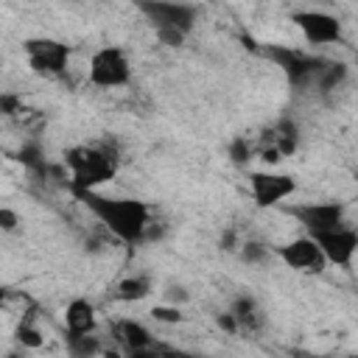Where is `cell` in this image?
<instances>
[{
    "label": "cell",
    "mask_w": 358,
    "mask_h": 358,
    "mask_svg": "<svg viewBox=\"0 0 358 358\" xmlns=\"http://www.w3.org/2000/svg\"><path fill=\"white\" fill-rule=\"evenodd\" d=\"M285 213L308 232V235H319L327 229H336L341 224H347V207L344 201H302V204H291L285 207Z\"/></svg>",
    "instance_id": "9c48e42d"
},
{
    "label": "cell",
    "mask_w": 358,
    "mask_h": 358,
    "mask_svg": "<svg viewBox=\"0 0 358 358\" xmlns=\"http://www.w3.org/2000/svg\"><path fill=\"white\" fill-rule=\"evenodd\" d=\"M64 327L67 336H92L98 327V310L87 296H76L64 308Z\"/></svg>",
    "instance_id": "7c38bea8"
},
{
    "label": "cell",
    "mask_w": 358,
    "mask_h": 358,
    "mask_svg": "<svg viewBox=\"0 0 358 358\" xmlns=\"http://www.w3.org/2000/svg\"><path fill=\"white\" fill-rule=\"evenodd\" d=\"M112 336H115L129 352H145V350L154 347L151 330H148L143 322H137V319H117V322L112 324Z\"/></svg>",
    "instance_id": "4fadbf2b"
},
{
    "label": "cell",
    "mask_w": 358,
    "mask_h": 358,
    "mask_svg": "<svg viewBox=\"0 0 358 358\" xmlns=\"http://www.w3.org/2000/svg\"><path fill=\"white\" fill-rule=\"evenodd\" d=\"M291 25L299 31L305 45H310V48L338 45L344 39L341 17L327 8H296V11H291Z\"/></svg>",
    "instance_id": "52a82bcc"
},
{
    "label": "cell",
    "mask_w": 358,
    "mask_h": 358,
    "mask_svg": "<svg viewBox=\"0 0 358 358\" xmlns=\"http://www.w3.org/2000/svg\"><path fill=\"white\" fill-rule=\"evenodd\" d=\"M215 324H218L221 330H227V333H238V330H241V324H238V319H235V313H232V310L221 313V316L215 319Z\"/></svg>",
    "instance_id": "603a6c76"
},
{
    "label": "cell",
    "mask_w": 358,
    "mask_h": 358,
    "mask_svg": "<svg viewBox=\"0 0 358 358\" xmlns=\"http://www.w3.org/2000/svg\"><path fill=\"white\" fill-rule=\"evenodd\" d=\"M64 168L70 176V190H101L117 176L120 159L109 145L78 143L64 151Z\"/></svg>",
    "instance_id": "7a4b0ae2"
},
{
    "label": "cell",
    "mask_w": 358,
    "mask_h": 358,
    "mask_svg": "<svg viewBox=\"0 0 358 358\" xmlns=\"http://www.w3.org/2000/svg\"><path fill=\"white\" fill-rule=\"evenodd\" d=\"M266 255H268V246H263V243H255V241L243 243V249H241V257H243L246 263H257V260H263Z\"/></svg>",
    "instance_id": "7402d4cb"
},
{
    "label": "cell",
    "mask_w": 358,
    "mask_h": 358,
    "mask_svg": "<svg viewBox=\"0 0 358 358\" xmlns=\"http://www.w3.org/2000/svg\"><path fill=\"white\" fill-rule=\"evenodd\" d=\"M20 224H22V218H20L17 210H11V207H0V229H3V232H17Z\"/></svg>",
    "instance_id": "44dd1931"
},
{
    "label": "cell",
    "mask_w": 358,
    "mask_h": 358,
    "mask_svg": "<svg viewBox=\"0 0 358 358\" xmlns=\"http://www.w3.org/2000/svg\"><path fill=\"white\" fill-rule=\"evenodd\" d=\"M246 187H249V196H252L255 207L271 210V207H282L299 190V179L288 171L255 168V171L246 173Z\"/></svg>",
    "instance_id": "5b68a950"
},
{
    "label": "cell",
    "mask_w": 358,
    "mask_h": 358,
    "mask_svg": "<svg viewBox=\"0 0 358 358\" xmlns=\"http://www.w3.org/2000/svg\"><path fill=\"white\" fill-rule=\"evenodd\" d=\"M232 313H235V319H238V324H241V330L246 327V330H252V327H257L260 322H263V313H260V308H257V302L252 299V296H238L235 302H232V308H229Z\"/></svg>",
    "instance_id": "2e32d148"
},
{
    "label": "cell",
    "mask_w": 358,
    "mask_h": 358,
    "mask_svg": "<svg viewBox=\"0 0 358 358\" xmlns=\"http://www.w3.org/2000/svg\"><path fill=\"white\" fill-rule=\"evenodd\" d=\"M355 182H358V173H355Z\"/></svg>",
    "instance_id": "cb8c5ba5"
},
{
    "label": "cell",
    "mask_w": 358,
    "mask_h": 358,
    "mask_svg": "<svg viewBox=\"0 0 358 358\" xmlns=\"http://www.w3.org/2000/svg\"><path fill=\"white\" fill-rule=\"evenodd\" d=\"M76 199L123 243H140L151 227V207L134 196H109L103 190H73Z\"/></svg>",
    "instance_id": "6da1fadb"
},
{
    "label": "cell",
    "mask_w": 358,
    "mask_h": 358,
    "mask_svg": "<svg viewBox=\"0 0 358 358\" xmlns=\"http://www.w3.org/2000/svg\"><path fill=\"white\" fill-rule=\"evenodd\" d=\"M266 140H268V145L263 143L260 148H274V151H280L282 159H285V157H291V154L299 148V126H296L291 117H280V120L266 131Z\"/></svg>",
    "instance_id": "5bb4252c"
},
{
    "label": "cell",
    "mask_w": 358,
    "mask_h": 358,
    "mask_svg": "<svg viewBox=\"0 0 358 358\" xmlns=\"http://www.w3.org/2000/svg\"><path fill=\"white\" fill-rule=\"evenodd\" d=\"M271 252L277 255V260L285 268H291L296 274H308V277H316L330 266L324 252H322V246L308 232H302V235H296V238H291L285 243H277Z\"/></svg>",
    "instance_id": "ba28073f"
},
{
    "label": "cell",
    "mask_w": 358,
    "mask_h": 358,
    "mask_svg": "<svg viewBox=\"0 0 358 358\" xmlns=\"http://www.w3.org/2000/svg\"><path fill=\"white\" fill-rule=\"evenodd\" d=\"M17 341L22 344V347H31V350H36V347H42V341H45V336L34 327V324H20L17 327Z\"/></svg>",
    "instance_id": "ffe728a7"
},
{
    "label": "cell",
    "mask_w": 358,
    "mask_h": 358,
    "mask_svg": "<svg viewBox=\"0 0 358 358\" xmlns=\"http://www.w3.org/2000/svg\"><path fill=\"white\" fill-rule=\"evenodd\" d=\"M151 316H154L157 322H162V324H179V322L185 319V313H182L176 305H154V308H151Z\"/></svg>",
    "instance_id": "d6986e66"
},
{
    "label": "cell",
    "mask_w": 358,
    "mask_h": 358,
    "mask_svg": "<svg viewBox=\"0 0 358 358\" xmlns=\"http://www.w3.org/2000/svg\"><path fill=\"white\" fill-rule=\"evenodd\" d=\"M137 8L168 48H179L199 22V6L185 0H140Z\"/></svg>",
    "instance_id": "3957f363"
},
{
    "label": "cell",
    "mask_w": 358,
    "mask_h": 358,
    "mask_svg": "<svg viewBox=\"0 0 358 358\" xmlns=\"http://www.w3.org/2000/svg\"><path fill=\"white\" fill-rule=\"evenodd\" d=\"M255 154H257V148H255L252 140H246L243 134H241V137H232L229 145H227V157H229L232 165H246Z\"/></svg>",
    "instance_id": "ac0fdd59"
},
{
    "label": "cell",
    "mask_w": 358,
    "mask_h": 358,
    "mask_svg": "<svg viewBox=\"0 0 358 358\" xmlns=\"http://www.w3.org/2000/svg\"><path fill=\"white\" fill-rule=\"evenodd\" d=\"M316 243L322 246L324 257L330 266L336 268H350L352 260L358 257V229L350 227V224H341L336 229H327V232H319L313 235Z\"/></svg>",
    "instance_id": "8fae6325"
},
{
    "label": "cell",
    "mask_w": 358,
    "mask_h": 358,
    "mask_svg": "<svg viewBox=\"0 0 358 358\" xmlns=\"http://www.w3.org/2000/svg\"><path fill=\"white\" fill-rule=\"evenodd\" d=\"M268 59L285 73V78L294 84V87H308V84H316L319 78V70H322V59H313L302 50H294V48H268L266 50Z\"/></svg>",
    "instance_id": "30bf717a"
},
{
    "label": "cell",
    "mask_w": 358,
    "mask_h": 358,
    "mask_svg": "<svg viewBox=\"0 0 358 358\" xmlns=\"http://www.w3.org/2000/svg\"><path fill=\"white\" fill-rule=\"evenodd\" d=\"M344 76H347V67H344L341 62H324L322 70H319L316 87H319V90H333V87H338V84L344 81Z\"/></svg>",
    "instance_id": "e0dca14e"
},
{
    "label": "cell",
    "mask_w": 358,
    "mask_h": 358,
    "mask_svg": "<svg viewBox=\"0 0 358 358\" xmlns=\"http://www.w3.org/2000/svg\"><path fill=\"white\" fill-rule=\"evenodd\" d=\"M87 81L98 90H120L131 81V59L117 45H101L90 53Z\"/></svg>",
    "instance_id": "277c9868"
},
{
    "label": "cell",
    "mask_w": 358,
    "mask_h": 358,
    "mask_svg": "<svg viewBox=\"0 0 358 358\" xmlns=\"http://www.w3.org/2000/svg\"><path fill=\"white\" fill-rule=\"evenodd\" d=\"M151 294H154V282H151L148 274H129V277L117 280V282H115V291H112V296H115L117 302H123V305L143 302V299H148Z\"/></svg>",
    "instance_id": "9a60e30c"
},
{
    "label": "cell",
    "mask_w": 358,
    "mask_h": 358,
    "mask_svg": "<svg viewBox=\"0 0 358 358\" xmlns=\"http://www.w3.org/2000/svg\"><path fill=\"white\" fill-rule=\"evenodd\" d=\"M22 56L31 73L45 76V78H59L70 67V45L56 39V36H31L22 42Z\"/></svg>",
    "instance_id": "8992f818"
}]
</instances>
